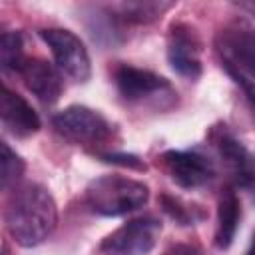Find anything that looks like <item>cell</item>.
<instances>
[{
	"instance_id": "obj_8",
	"label": "cell",
	"mask_w": 255,
	"mask_h": 255,
	"mask_svg": "<svg viewBox=\"0 0 255 255\" xmlns=\"http://www.w3.org/2000/svg\"><path fill=\"white\" fill-rule=\"evenodd\" d=\"M161 165L171 181L183 189H197L215 179V163L199 149H169L161 155Z\"/></svg>"
},
{
	"instance_id": "obj_16",
	"label": "cell",
	"mask_w": 255,
	"mask_h": 255,
	"mask_svg": "<svg viewBox=\"0 0 255 255\" xmlns=\"http://www.w3.org/2000/svg\"><path fill=\"white\" fill-rule=\"evenodd\" d=\"M24 169H26L24 159L4 141L2 143V189H10L12 185H16L24 175Z\"/></svg>"
},
{
	"instance_id": "obj_5",
	"label": "cell",
	"mask_w": 255,
	"mask_h": 255,
	"mask_svg": "<svg viewBox=\"0 0 255 255\" xmlns=\"http://www.w3.org/2000/svg\"><path fill=\"white\" fill-rule=\"evenodd\" d=\"M161 221L153 215H141L126 221L98 245V255H147L159 241Z\"/></svg>"
},
{
	"instance_id": "obj_6",
	"label": "cell",
	"mask_w": 255,
	"mask_h": 255,
	"mask_svg": "<svg viewBox=\"0 0 255 255\" xmlns=\"http://www.w3.org/2000/svg\"><path fill=\"white\" fill-rule=\"evenodd\" d=\"M44 44L50 48L56 68L72 82L84 84L92 76V64L84 42L66 28H44L38 32Z\"/></svg>"
},
{
	"instance_id": "obj_18",
	"label": "cell",
	"mask_w": 255,
	"mask_h": 255,
	"mask_svg": "<svg viewBox=\"0 0 255 255\" xmlns=\"http://www.w3.org/2000/svg\"><path fill=\"white\" fill-rule=\"evenodd\" d=\"M98 157L102 161L108 163H116V165H124V167H133V169H145V163L135 157V155H126V153H98Z\"/></svg>"
},
{
	"instance_id": "obj_17",
	"label": "cell",
	"mask_w": 255,
	"mask_h": 255,
	"mask_svg": "<svg viewBox=\"0 0 255 255\" xmlns=\"http://www.w3.org/2000/svg\"><path fill=\"white\" fill-rule=\"evenodd\" d=\"M161 207H163V211L171 217V219H175L179 225H191L199 215H195V209L191 207L189 209V205H185V203H181L179 199H175V197H169V195H161Z\"/></svg>"
},
{
	"instance_id": "obj_3",
	"label": "cell",
	"mask_w": 255,
	"mask_h": 255,
	"mask_svg": "<svg viewBox=\"0 0 255 255\" xmlns=\"http://www.w3.org/2000/svg\"><path fill=\"white\" fill-rule=\"evenodd\" d=\"M112 80L118 94L128 104L171 106L177 96L169 80L151 70L137 68L131 64H118L112 70Z\"/></svg>"
},
{
	"instance_id": "obj_12",
	"label": "cell",
	"mask_w": 255,
	"mask_h": 255,
	"mask_svg": "<svg viewBox=\"0 0 255 255\" xmlns=\"http://www.w3.org/2000/svg\"><path fill=\"white\" fill-rule=\"evenodd\" d=\"M26 84V88L42 102V104H54L60 100L64 84L62 74L58 68H54L44 58H26L22 70L18 72Z\"/></svg>"
},
{
	"instance_id": "obj_15",
	"label": "cell",
	"mask_w": 255,
	"mask_h": 255,
	"mask_svg": "<svg viewBox=\"0 0 255 255\" xmlns=\"http://www.w3.org/2000/svg\"><path fill=\"white\" fill-rule=\"evenodd\" d=\"M26 62L24 40L20 32L6 30L0 36V64L6 72H20Z\"/></svg>"
},
{
	"instance_id": "obj_2",
	"label": "cell",
	"mask_w": 255,
	"mask_h": 255,
	"mask_svg": "<svg viewBox=\"0 0 255 255\" xmlns=\"http://www.w3.org/2000/svg\"><path fill=\"white\" fill-rule=\"evenodd\" d=\"M149 199V187L143 181L124 175H102L94 179L84 193L86 207L104 217H118L143 207Z\"/></svg>"
},
{
	"instance_id": "obj_13",
	"label": "cell",
	"mask_w": 255,
	"mask_h": 255,
	"mask_svg": "<svg viewBox=\"0 0 255 255\" xmlns=\"http://www.w3.org/2000/svg\"><path fill=\"white\" fill-rule=\"evenodd\" d=\"M241 219V203L233 187H225L217 201V223H215V235L213 243L217 249H227L237 233Z\"/></svg>"
},
{
	"instance_id": "obj_20",
	"label": "cell",
	"mask_w": 255,
	"mask_h": 255,
	"mask_svg": "<svg viewBox=\"0 0 255 255\" xmlns=\"http://www.w3.org/2000/svg\"><path fill=\"white\" fill-rule=\"evenodd\" d=\"M239 10H245V12H249L251 16H255V2H239V4H235Z\"/></svg>"
},
{
	"instance_id": "obj_4",
	"label": "cell",
	"mask_w": 255,
	"mask_h": 255,
	"mask_svg": "<svg viewBox=\"0 0 255 255\" xmlns=\"http://www.w3.org/2000/svg\"><path fill=\"white\" fill-rule=\"evenodd\" d=\"M52 126L64 139L86 147H102L114 133V126L88 106H68L60 110L54 114Z\"/></svg>"
},
{
	"instance_id": "obj_9",
	"label": "cell",
	"mask_w": 255,
	"mask_h": 255,
	"mask_svg": "<svg viewBox=\"0 0 255 255\" xmlns=\"http://www.w3.org/2000/svg\"><path fill=\"white\" fill-rule=\"evenodd\" d=\"M211 141L227 165L233 183L255 193V153H251L229 129H225V126L211 131Z\"/></svg>"
},
{
	"instance_id": "obj_14",
	"label": "cell",
	"mask_w": 255,
	"mask_h": 255,
	"mask_svg": "<svg viewBox=\"0 0 255 255\" xmlns=\"http://www.w3.org/2000/svg\"><path fill=\"white\" fill-rule=\"evenodd\" d=\"M169 8H173V2L163 0H137V2H122L108 8V12L114 16L116 22L124 24H149L161 18Z\"/></svg>"
},
{
	"instance_id": "obj_10",
	"label": "cell",
	"mask_w": 255,
	"mask_h": 255,
	"mask_svg": "<svg viewBox=\"0 0 255 255\" xmlns=\"http://www.w3.org/2000/svg\"><path fill=\"white\" fill-rule=\"evenodd\" d=\"M167 62L185 80H197L201 76V42L191 26L179 22L169 28Z\"/></svg>"
},
{
	"instance_id": "obj_11",
	"label": "cell",
	"mask_w": 255,
	"mask_h": 255,
	"mask_svg": "<svg viewBox=\"0 0 255 255\" xmlns=\"http://www.w3.org/2000/svg\"><path fill=\"white\" fill-rule=\"evenodd\" d=\"M0 116H2V126L6 128L8 133L14 137H30L40 131L42 122L36 110L28 104V100L8 86L2 90V100H0Z\"/></svg>"
},
{
	"instance_id": "obj_21",
	"label": "cell",
	"mask_w": 255,
	"mask_h": 255,
	"mask_svg": "<svg viewBox=\"0 0 255 255\" xmlns=\"http://www.w3.org/2000/svg\"><path fill=\"white\" fill-rule=\"evenodd\" d=\"M245 255H255V233H253V237H251V243H249V249H247Z\"/></svg>"
},
{
	"instance_id": "obj_1",
	"label": "cell",
	"mask_w": 255,
	"mask_h": 255,
	"mask_svg": "<svg viewBox=\"0 0 255 255\" xmlns=\"http://www.w3.org/2000/svg\"><path fill=\"white\" fill-rule=\"evenodd\" d=\"M6 227L12 239L22 247L44 243L58 223V207L52 193L40 183H26L8 199Z\"/></svg>"
},
{
	"instance_id": "obj_7",
	"label": "cell",
	"mask_w": 255,
	"mask_h": 255,
	"mask_svg": "<svg viewBox=\"0 0 255 255\" xmlns=\"http://www.w3.org/2000/svg\"><path fill=\"white\" fill-rule=\"evenodd\" d=\"M217 52L223 68L255 82V28L235 22L217 36Z\"/></svg>"
},
{
	"instance_id": "obj_19",
	"label": "cell",
	"mask_w": 255,
	"mask_h": 255,
	"mask_svg": "<svg viewBox=\"0 0 255 255\" xmlns=\"http://www.w3.org/2000/svg\"><path fill=\"white\" fill-rule=\"evenodd\" d=\"M163 255H201V251L193 245H187V243H177V245H171Z\"/></svg>"
}]
</instances>
